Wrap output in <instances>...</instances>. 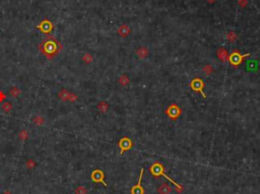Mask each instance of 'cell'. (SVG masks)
I'll use <instances>...</instances> for the list:
<instances>
[{
	"label": "cell",
	"instance_id": "1",
	"mask_svg": "<svg viewBox=\"0 0 260 194\" xmlns=\"http://www.w3.org/2000/svg\"><path fill=\"white\" fill-rule=\"evenodd\" d=\"M164 171H165V168H164V166L161 164V163H159V162H157V163H154V165L151 166V168H149V172L151 173L152 175H154V177H159V176H164L165 178H167V180H169V181L170 182H172V183L174 184V185L176 186V189H177V191L178 192H181V191H182V186H180L179 185V184L177 183V182H175L174 181L173 179H171L170 177H168L167 176L166 174H165L164 173Z\"/></svg>",
	"mask_w": 260,
	"mask_h": 194
},
{
	"label": "cell",
	"instance_id": "2",
	"mask_svg": "<svg viewBox=\"0 0 260 194\" xmlns=\"http://www.w3.org/2000/svg\"><path fill=\"white\" fill-rule=\"evenodd\" d=\"M249 56H250L249 53L244 54V55H241L239 52L236 50V51H234L230 56H229L228 60L230 61V63L234 66V67H238V66L240 65V63L243 61V59L246 58V57H249Z\"/></svg>",
	"mask_w": 260,
	"mask_h": 194
},
{
	"label": "cell",
	"instance_id": "3",
	"mask_svg": "<svg viewBox=\"0 0 260 194\" xmlns=\"http://www.w3.org/2000/svg\"><path fill=\"white\" fill-rule=\"evenodd\" d=\"M166 113L172 120H176L181 115V109L177 105H170L166 110Z\"/></svg>",
	"mask_w": 260,
	"mask_h": 194
},
{
	"label": "cell",
	"instance_id": "4",
	"mask_svg": "<svg viewBox=\"0 0 260 194\" xmlns=\"http://www.w3.org/2000/svg\"><path fill=\"white\" fill-rule=\"evenodd\" d=\"M189 86H191V89H193V91L195 92H199L200 94L203 96V98H205V94H204V93L202 92V89L204 87V84L203 81H202L200 78H194L192 79V81L189 84Z\"/></svg>",
	"mask_w": 260,
	"mask_h": 194
},
{
	"label": "cell",
	"instance_id": "5",
	"mask_svg": "<svg viewBox=\"0 0 260 194\" xmlns=\"http://www.w3.org/2000/svg\"><path fill=\"white\" fill-rule=\"evenodd\" d=\"M143 168L140 169V175H139V179H138V183L136 185H134L131 188L130 193L131 194H144V189L141 187V180H142V175H143Z\"/></svg>",
	"mask_w": 260,
	"mask_h": 194
},
{
	"label": "cell",
	"instance_id": "6",
	"mask_svg": "<svg viewBox=\"0 0 260 194\" xmlns=\"http://www.w3.org/2000/svg\"><path fill=\"white\" fill-rule=\"evenodd\" d=\"M118 145H119V147L121 148L120 153L121 155H123L126 150H129L130 148L132 147V141H131L128 137H123V138L119 141Z\"/></svg>",
	"mask_w": 260,
	"mask_h": 194
},
{
	"label": "cell",
	"instance_id": "7",
	"mask_svg": "<svg viewBox=\"0 0 260 194\" xmlns=\"http://www.w3.org/2000/svg\"><path fill=\"white\" fill-rule=\"evenodd\" d=\"M92 181H94V182H102L105 186H107V184L104 182V174H103V172L100 171V170H96V171L92 173Z\"/></svg>",
	"mask_w": 260,
	"mask_h": 194
},
{
	"label": "cell",
	"instance_id": "8",
	"mask_svg": "<svg viewBox=\"0 0 260 194\" xmlns=\"http://www.w3.org/2000/svg\"><path fill=\"white\" fill-rule=\"evenodd\" d=\"M172 191L171 187L167 183H162L161 185L157 187V192L159 194H170Z\"/></svg>",
	"mask_w": 260,
	"mask_h": 194
},
{
	"label": "cell",
	"instance_id": "9",
	"mask_svg": "<svg viewBox=\"0 0 260 194\" xmlns=\"http://www.w3.org/2000/svg\"><path fill=\"white\" fill-rule=\"evenodd\" d=\"M218 56L219 58V60L223 61V62H226L229 59L228 53H226V50L225 48H219V50L218 51Z\"/></svg>",
	"mask_w": 260,
	"mask_h": 194
},
{
	"label": "cell",
	"instance_id": "10",
	"mask_svg": "<svg viewBox=\"0 0 260 194\" xmlns=\"http://www.w3.org/2000/svg\"><path fill=\"white\" fill-rule=\"evenodd\" d=\"M136 54L139 58H145L147 55H149V51H147V49L145 48V47H140V48L137 50Z\"/></svg>",
	"mask_w": 260,
	"mask_h": 194
},
{
	"label": "cell",
	"instance_id": "11",
	"mask_svg": "<svg viewBox=\"0 0 260 194\" xmlns=\"http://www.w3.org/2000/svg\"><path fill=\"white\" fill-rule=\"evenodd\" d=\"M119 81H120V84H122V86H126V84H128V82H129V78H128L127 75L123 74L122 76L119 78Z\"/></svg>",
	"mask_w": 260,
	"mask_h": 194
},
{
	"label": "cell",
	"instance_id": "12",
	"mask_svg": "<svg viewBox=\"0 0 260 194\" xmlns=\"http://www.w3.org/2000/svg\"><path fill=\"white\" fill-rule=\"evenodd\" d=\"M98 109L102 112H106L107 109H108V104L105 103V102H101V103L98 105Z\"/></svg>",
	"mask_w": 260,
	"mask_h": 194
},
{
	"label": "cell",
	"instance_id": "13",
	"mask_svg": "<svg viewBox=\"0 0 260 194\" xmlns=\"http://www.w3.org/2000/svg\"><path fill=\"white\" fill-rule=\"evenodd\" d=\"M203 71H204V73H205V74H210V73L213 71V69H212V67L209 64H207V65H205L204 66V68H203Z\"/></svg>",
	"mask_w": 260,
	"mask_h": 194
},
{
	"label": "cell",
	"instance_id": "14",
	"mask_svg": "<svg viewBox=\"0 0 260 194\" xmlns=\"http://www.w3.org/2000/svg\"><path fill=\"white\" fill-rule=\"evenodd\" d=\"M82 60L84 61L85 63H90V61L92 60V55H90V54H85V55L82 57Z\"/></svg>",
	"mask_w": 260,
	"mask_h": 194
},
{
	"label": "cell",
	"instance_id": "15",
	"mask_svg": "<svg viewBox=\"0 0 260 194\" xmlns=\"http://www.w3.org/2000/svg\"><path fill=\"white\" fill-rule=\"evenodd\" d=\"M2 108H3V110L5 111V112H8V111L11 109V104H10V103H8V102H6V103H4V104H3Z\"/></svg>",
	"mask_w": 260,
	"mask_h": 194
},
{
	"label": "cell",
	"instance_id": "16",
	"mask_svg": "<svg viewBox=\"0 0 260 194\" xmlns=\"http://www.w3.org/2000/svg\"><path fill=\"white\" fill-rule=\"evenodd\" d=\"M10 94H12L13 97H16L18 94H20V89H18L17 87H13V89L10 91Z\"/></svg>",
	"mask_w": 260,
	"mask_h": 194
},
{
	"label": "cell",
	"instance_id": "17",
	"mask_svg": "<svg viewBox=\"0 0 260 194\" xmlns=\"http://www.w3.org/2000/svg\"><path fill=\"white\" fill-rule=\"evenodd\" d=\"M34 121L37 123V124H43V123H44V120H43V118L41 117H36Z\"/></svg>",
	"mask_w": 260,
	"mask_h": 194
},
{
	"label": "cell",
	"instance_id": "18",
	"mask_svg": "<svg viewBox=\"0 0 260 194\" xmlns=\"http://www.w3.org/2000/svg\"><path fill=\"white\" fill-rule=\"evenodd\" d=\"M27 136H28V133H27V132H25V131H23V132H21V133H20V137L21 139H25V138H27Z\"/></svg>",
	"mask_w": 260,
	"mask_h": 194
},
{
	"label": "cell",
	"instance_id": "19",
	"mask_svg": "<svg viewBox=\"0 0 260 194\" xmlns=\"http://www.w3.org/2000/svg\"><path fill=\"white\" fill-rule=\"evenodd\" d=\"M4 98H5V97H4V94H2V93H0V101H2Z\"/></svg>",
	"mask_w": 260,
	"mask_h": 194
}]
</instances>
